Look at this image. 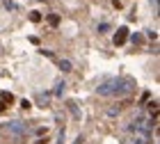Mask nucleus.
Wrapping results in <instances>:
<instances>
[{
	"instance_id": "f3484780",
	"label": "nucleus",
	"mask_w": 160,
	"mask_h": 144,
	"mask_svg": "<svg viewBox=\"0 0 160 144\" xmlns=\"http://www.w3.org/2000/svg\"><path fill=\"white\" fill-rule=\"evenodd\" d=\"M37 144H48V140L43 137V140H37Z\"/></svg>"
},
{
	"instance_id": "9b49d317",
	"label": "nucleus",
	"mask_w": 160,
	"mask_h": 144,
	"mask_svg": "<svg viewBox=\"0 0 160 144\" xmlns=\"http://www.w3.org/2000/svg\"><path fill=\"white\" fill-rule=\"evenodd\" d=\"M39 103H41V107H46V103H48V94H46V96L39 94Z\"/></svg>"
},
{
	"instance_id": "4468645a",
	"label": "nucleus",
	"mask_w": 160,
	"mask_h": 144,
	"mask_svg": "<svg viewBox=\"0 0 160 144\" xmlns=\"http://www.w3.org/2000/svg\"><path fill=\"white\" fill-rule=\"evenodd\" d=\"M41 55H46V57H50V60H55V55L50 53V50H41Z\"/></svg>"
},
{
	"instance_id": "7ed1b4c3",
	"label": "nucleus",
	"mask_w": 160,
	"mask_h": 144,
	"mask_svg": "<svg viewBox=\"0 0 160 144\" xmlns=\"http://www.w3.org/2000/svg\"><path fill=\"white\" fill-rule=\"evenodd\" d=\"M128 128H130L133 133H144V135H147V133L151 131V128H149V124H147L144 119H135V121H133V124H130Z\"/></svg>"
},
{
	"instance_id": "dca6fc26",
	"label": "nucleus",
	"mask_w": 160,
	"mask_h": 144,
	"mask_svg": "<svg viewBox=\"0 0 160 144\" xmlns=\"http://www.w3.org/2000/svg\"><path fill=\"white\" fill-rule=\"evenodd\" d=\"M5 5H7V7H9V9H16V5H14V2H12V0H5Z\"/></svg>"
},
{
	"instance_id": "6ab92c4d",
	"label": "nucleus",
	"mask_w": 160,
	"mask_h": 144,
	"mask_svg": "<svg viewBox=\"0 0 160 144\" xmlns=\"http://www.w3.org/2000/svg\"><path fill=\"white\" fill-rule=\"evenodd\" d=\"M153 5H158V0H153Z\"/></svg>"
},
{
	"instance_id": "6e6552de",
	"label": "nucleus",
	"mask_w": 160,
	"mask_h": 144,
	"mask_svg": "<svg viewBox=\"0 0 160 144\" xmlns=\"http://www.w3.org/2000/svg\"><path fill=\"white\" fill-rule=\"evenodd\" d=\"M64 87H67V85H64V82L60 80V82L55 85V94H57V96H62V92H64Z\"/></svg>"
},
{
	"instance_id": "423d86ee",
	"label": "nucleus",
	"mask_w": 160,
	"mask_h": 144,
	"mask_svg": "<svg viewBox=\"0 0 160 144\" xmlns=\"http://www.w3.org/2000/svg\"><path fill=\"white\" fill-rule=\"evenodd\" d=\"M57 64H60V69H62V71H71V69H73V67H71V62H69V60H60Z\"/></svg>"
},
{
	"instance_id": "f257e3e1",
	"label": "nucleus",
	"mask_w": 160,
	"mask_h": 144,
	"mask_svg": "<svg viewBox=\"0 0 160 144\" xmlns=\"http://www.w3.org/2000/svg\"><path fill=\"white\" fill-rule=\"evenodd\" d=\"M135 80L130 76H119V78H110V80H105L103 85H98L96 92L98 96H128L135 92Z\"/></svg>"
},
{
	"instance_id": "f8f14e48",
	"label": "nucleus",
	"mask_w": 160,
	"mask_h": 144,
	"mask_svg": "<svg viewBox=\"0 0 160 144\" xmlns=\"http://www.w3.org/2000/svg\"><path fill=\"white\" fill-rule=\"evenodd\" d=\"M48 23H50V25H57V23H60V18L53 14V16H48Z\"/></svg>"
},
{
	"instance_id": "f03ea898",
	"label": "nucleus",
	"mask_w": 160,
	"mask_h": 144,
	"mask_svg": "<svg viewBox=\"0 0 160 144\" xmlns=\"http://www.w3.org/2000/svg\"><path fill=\"white\" fill-rule=\"evenodd\" d=\"M0 133H2L7 140H12V142H21L28 135V126L23 121H9V124L0 126Z\"/></svg>"
},
{
	"instance_id": "39448f33",
	"label": "nucleus",
	"mask_w": 160,
	"mask_h": 144,
	"mask_svg": "<svg viewBox=\"0 0 160 144\" xmlns=\"http://www.w3.org/2000/svg\"><path fill=\"white\" fill-rule=\"evenodd\" d=\"M67 107L71 110V114H73V119H80V110H78V105L73 103V101H69V103H67Z\"/></svg>"
},
{
	"instance_id": "1a4fd4ad",
	"label": "nucleus",
	"mask_w": 160,
	"mask_h": 144,
	"mask_svg": "<svg viewBox=\"0 0 160 144\" xmlns=\"http://www.w3.org/2000/svg\"><path fill=\"white\" fill-rule=\"evenodd\" d=\"M130 39H133V44H137V46H140V44H144V37H142V34H137V32H135Z\"/></svg>"
},
{
	"instance_id": "2eb2a0df",
	"label": "nucleus",
	"mask_w": 160,
	"mask_h": 144,
	"mask_svg": "<svg viewBox=\"0 0 160 144\" xmlns=\"http://www.w3.org/2000/svg\"><path fill=\"white\" fill-rule=\"evenodd\" d=\"M147 37H149V39H156V37H158V34H156L153 30H147Z\"/></svg>"
},
{
	"instance_id": "ddd939ff",
	"label": "nucleus",
	"mask_w": 160,
	"mask_h": 144,
	"mask_svg": "<svg viewBox=\"0 0 160 144\" xmlns=\"http://www.w3.org/2000/svg\"><path fill=\"white\" fill-rule=\"evenodd\" d=\"M98 30H101V32H105V30H110V25H108V23H101V25H98Z\"/></svg>"
},
{
	"instance_id": "20e7f679",
	"label": "nucleus",
	"mask_w": 160,
	"mask_h": 144,
	"mask_svg": "<svg viewBox=\"0 0 160 144\" xmlns=\"http://www.w3.org/2000/svg\"><path fill=\"white\" fill-rule=\"evenodd\" d=\"M126 39H128V27H119V30L114 32V46L126 44Z\"/></svg>"
},
{
	"instance_id": "0eeeda50",
	"label": "nucleus",
	"mask_w": 160,
	"mask_h": 144,
	"mask_svg": "<svg viewBox=\"0 0 160 144\" xmlns=\"http://www.w3.org/2000/svg\"><path fill=\"white\" fill-rule=\"evenodd\" d=\"M0 98H2V103H12V101H14V96L9 94V92H2V94H0Z\"/></svg>"
},
{
	"instance_id": "a211bd4d",
	"label": "nucleus",
	"mask_w": 160,
	"mask_h": 144,
	"mask_svg": "<svg viewBox=\"0 0 160 144\" xmlns=\"http://www.w3.org/2000/svg\"><path fill=\"white\" fill-rule=\"evenodd\" d=\"M5 107H7V103H2V101H0V112H2Z\"/></svg>"
},
{
	"instance_id": "9d476101",
	"label": "nucleus",
	"mask_w": 160,
	"mask_h": 144,
	"mask_svg": "<svg viewBox=\"0 0 160 144\" xmlns=\"http://www.w3.org/2000/svg\"><path fill=\"white\" fill-rule=\"evenodd\" d=\"M30 21H32V23H39V21H41V14H39V12H32V14H30Z\"/></svg>"
}]
</instances>
